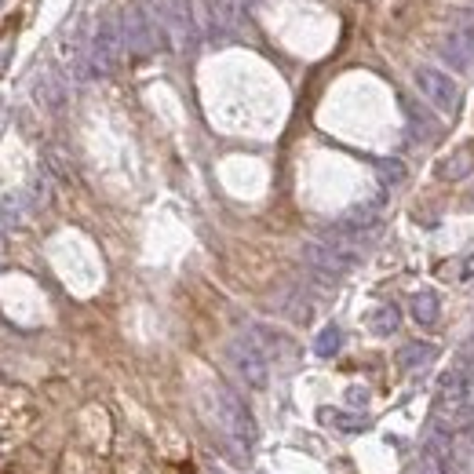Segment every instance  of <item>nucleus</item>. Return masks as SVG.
Here are the masks:
<instances>
[{
	"label": "nucleus",
	"mask_w": 474,
	"mask_h": 474,
	"mask_svg": "<svg viewBox=\"0 0 474 474\" xmlns=\"http://www.w3.org/2000/svg\"><path fill=\"white\" fill-rule=\"evenodd\" d=\"M121 33H125V48L132 55H153L168 44V33H164V23L161 15L153 12L150 0H135L121 12Z\"/></svg>",
	"instance_id": "1"
},
{
	"label": "nucleus",
	"mask_w": 474,
	"mask_h": 474,
	"mask_svg": "<svg viewBox=\"0 0 474 474\" xmlns=\"http://www.w3.org/2000/svg\"><path fill=\"white\" fill-rule=\"evenodd\" d=\"M216 420H219V431L245 452V449H252L256 445V420H252V413L245 409V402L230 391V387H216Z\"/></svg>",
	"instance_id": "2"
},
{
	"label": "nucleus",
	"mask_w": 474,
	"mask_h": 474,
	"mask_svg": "<svg viewBox=\"0 0 474 474\" xmlns=\"http://www.w3.org/2000/svg\"><path fill=\"white\" fill-rule=\"evenodd\" d=\"M358 259H361V252H354V248H336V245H329V241H307V245H303V263L311 266V274H314L321 284L343 281V277L358 266Z\"/></svg>",
	"instance_id": "3"
},
{
	"label": "nucleus",
	"mask_w": 474,
	"mask_h": 474,
	"mask_svg": "<svg viewBox=\"0 0 474 474\" xmlns=\"http://www.w3.org/2000/svg\"><path fill=\"white\" fill-rule=\"evenodd\" d=\"M125 55V33H121V15H107L91 30V77H110L121 66Z\"/></svg>",
	"instance_id": "4"
},
{
	"label": "nucleus",
	"mask_w": 474,
	"mask_h": 474,
	"mask_svg": "<svg viewBox=\"0 0 474 474\" xmlns=\"http://www.w3.org/2000/svg\"><path fill=\"white\" fill-rule=\"evenodd\" d=\"M413 84H416V91L427 99V107H434L438 114H460L463 91H460V84H456L445 70H438V66H420V70L413 73Z\"/></svg>",
	"instance_id": "5"
},
{
	"label": "nucleus",
	"mask_w": 474,
	"mask_h": 474,
	"mask_svg": "<svg viewBox=\"0 0 474 474\" xmlns=\"http://www.w3.org/2000/svg\"><path fill=\"white\" fill-rule=\"evenodd\" d=\"M227 354H230V365L237 368V376L245 379L248 387L263 391V387L270 384V358H266V350L252 339V332L237 336V339L227 347Z\"/></svg>",
	"instance_id": "6"
},
{
	"label": "nucleus",
	"mask_w": 474,
	"mask_h": 474,
	"mask_svg": "<svg viewBox=\"0 0 474 474\" xmlns=\"http://www.w3.org/2000/svg\"><path fill=\"white\" fill-rule=\"evenodd\" d=\"M438 51H441V59H445L456 73H467V70H470V62H474V30L452 26V30L441 37Z\"/></svg>",
	"instance_id": "7"
},
{
	"label": "nucleus",
	"mask_w": 474,
	"mask_h": 474,
	"mask_svg": "<svg viewBox=\"0 0 474 474\" xmlns=\"http://www.w3.org/2000/svg\"><path fill=\"white\" fill-rule=\"evenodd\" d=\"M402 114H405V121H409V128L416 132L420 143H434L441 135V125L427 110V103H416V99H409V95H402Z\"/></svg>",
	"instance_id": "8"
},
{
	"label": "nucleus",
	"mask_w": 474,
	"mask_h": 474,
	"mask_svg": "<svg viewBox=\"0 0 474 474\" xmlns=\"http://www.w3.org/2000/svg\"><path fill=\"white\" fill-rule=\"evenodd\" d=\"M33 99H37L44 110H51V114H59V110L66 107V84H62V77H59L55 70H41V73H37V80H33Z\"/></svg>",
	"instance_id": "9"
},
{
	"label": "nucleus",
	"mask_w": 474,
	"mask_h": 474,
	"mask_svg": "<svg viewBox=\"0 0 474 474\" xmlns=\"http://www.w3.org/2000/svg\"><path fill=\"white\" fill-rule=\"evenodd\" d=\"M409 314H413V321H416V325L434 329V325L441 321V300H438V293H431V289L416 293V296L409 300Z\"/></svg>",
	"instance_id": "10"
},
{
	"label": "nucleus",
	"mask_w": 474,
	"mask_h": 474,
	"mask_svg": "<svg viewBox=\"0 0 474 474\" xmlns=\"http://www.w3.org/2000/svg\"><path fill=\"white\" fill-rule=\"evenodd\" d=\"M398 325H402V311H398L395 303H379V307H376V311H368V318H365V329H368L372 336H379V339L395 336V332H398Z\"/></svg>",
	"instance_id": "11"
},
{
	"label": "nucleus",
	"mask_w": 474,
	"mask_h": 474,
	"mask_svg": "<svg viewBox=\"0 0 474 474\" xmlns=\"http://www.w3.org/2000/svg\"><path fill=\"white\" fill-rule=\"evenodd\" d=\"M318 420L329 423V427H336L339 434H361V431H368V420H365V416H358V413H343V409H321Z\"/></svg>",
	"instance_id": "12"
},
{
	"label": "nucleus",
	"mask_w": 474,
	"mask_h": 474,
	"mask_svg": "<svg viewBox=\"0 0 474 474\" xmlns=\"http://www.w3.org/2000/svg\"><path fill=\"white\" fill-rule=\"evenodd\" d=\"M470 168H474V150H470V146H460L456 153H449V157L438 164V175H441L445 182H456V179H463Z\"/></svg>",
	"instance_id": "13"
},
{
	"label": "nucleus",
	"mask_w": 474,
	"mask_h": 474,
	"mask_svg": "<svg viewBox=\"0 0 474 474\" xmlns=\"http://www.w3.org/2000/svg\"><path fill=\"white\" fill-rule=\"evenodd\" d=\"M438 350H434V343H423V339H413V343H405L402 350H398V368H420V365H427L431 358H434Z\"/></svg>",
	"instance_id": "14"
},
{
	"label": "nucleus",
	"mask_w": 474,
	"mask_h": 474,
	"mask_svg": "<svg viewBox=\"0 0 474 474\" xmlns=\"http://www.w3.org/2000/svg\"><path fill=\"white\" fill-rule=\"evenodd\" d=\"M26 216H30V201H26V194H12V198L0 201V227H23Z\"/></svg>",
	"instance_id": "15"
},
{
	"label": "nucleus",
	"mask_w": 474,
	"mask_h": 474,
	"mask_svg": "<svg viewBox=\"0 0 474 474\" xmlns=\"http://www.w3.org/2000/svg\"><path fill=\"white\" fill-rule=\"evenodd\" d=\"M248 5L252 0H212V12H216V23L219 26H237L241 19H245V12H248Z\"/></svg>",
	"instance_id": "16"
},
{
	"label": "nucleus",
	"mask_w": 474,
	"mask_h": 474,
	"mask_svg": "<svg viewBox=\"0 0 474 474\" xmlns=\"http://www.w3.org/2000/svg\"><path fill=\"white\" fill-rule=\"evenodd\" d=\"M339 347H343V329H339V325H325V329L318 332V339H314V354H318V358H336Z\"/></svg>",
	"instance_id": "17"
},
{
	"label": "nucleus",
	"mask_w": 474,
	"mask_h": 474,
	"mask_svg": "<svg viewBox=\"0 0 474 474\" xmlns=\"http://www.w3.org/2000/svg\"><path fill=\"white\" fill-rule=\"evenodd\" d=\"M376 172H379V179H384L387 186H402V182H405V164H402V161H395V157L376 161Z\"/></svg>",
	"instance_id": "18"
},
{
	"label": "nucleus",
	"mask_w": 474,
	"mask_h": 474,
	"mask_svg": "<svg viewBox=\"0 0 474 474\" xmlns=\"http://www.w3.org/2000/svg\"><path fill=\"white\" fill-rule=\"evenodd\" d=\"M347 405L350 409H365L368 405V387H347Z\"/></svg>",
	"instance_id": "19"
},
{
	"label": "nucleus",
	"mask_w": 474,
	"mask_h": 474,
	"mask_svg": "<svg viewBox=\"0 0 474 474\" xmlns=\"http://www.w3.org/2000/svg\"><path fill=\"white\" fill-rule=\"evenodd\" d=\"M452 26L474 30V8H456V12H452Z\"/></svg>",
	"instance_id": "20"
},
{
	"label": "nucleus",
	"mask_w": 474,
	"mask_h": 474,
	"mask_svg": "<svg viewBox=\"0 0 474 474\" xmlns=\"http://www.w3.org/2000/svg\"><path fill=\"white\" fill-rule=\"evenodd\" d=\"M470 198H474V194H470Z\"/></svg>",
	"instance_id": "21"
}]
</instances>
